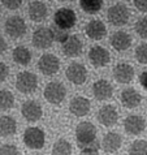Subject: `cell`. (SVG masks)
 Returning <instances> with one entry per match:
<instances>
[{
    "label": "cell",
    "mask_w": 147,
    "mask_h": 155,
    "mask_svg": "<svg viewBox=\"0 0 147 155\" xmlns=\"http://www.w3.org/2000/svg\"><path fill=\"white\" fill-rule=\"evenodd\" d=\"M107 18L115 26H124L130 20V11L124 4H115L108 9Z\"/></svg>",
    "instance_id": "obj_1"
},
{
    "label": "cell",
    "mask_w": 147,
    "mask_h": 155,
    "mask_svg": "<svg viewBox=\"0 0 147 155\" xmlns=\"http://www.w3.org/2000/svg\"><path fill=\"white\" fill-rule=\"evenodd\" d=\"M4 31L12 39H18L24 37L26 33V24L22 17L20 16H9L4 22Z\"/></svg>",
    "instance_id": "obj_2"
},
{
    "label": "cell",
    "mask_w": 147,
    "mask_h": 155,
    "mask_svg": "<svg viewBox=\"0 0 147 155\" xmlns=\"http://www.w3.org/2000/svg\"><path fill=\"white\" fill-rule=\"evenodd\" d=\"M46 101L51 103V104H60L67 95V89L61 82L59 81H52V82L47 84L43 91Z\"/></svg>",
    "instance_id": "obj_3"
},
{
    "label": "cell",
    "mask_w": 147,
    "mask_h": 155,
    "mask_svg": "<svg viewBox=\"0 0 147 155\" xmlns=\"http://www.w3.org/2000/svg\"><path fill=\"white\" fill-rule=\"evenodd\" d=\"M16 87L22 94H31L38 87V78L31 72H20L16 77Z\"/></svg>",
    "instance_id": "obj_4"
},
{
    "label": "cell",
    "mask_w": 147,
    "mask_h": 155,
    "mask_svg": "<svg viewBox=\"0 0 147 155\" xmlns=\"http://www.w3.org/2000/svg\"><path fill=\"white\" fill-rule=\"evenodd\" d=\"M76 138L81 146H87L93 143L96 138V128L90 121H82L76 128Z\"/></svg>",
    "instance_id": "obj_5"
},
{
    "label": "cell",
    "mask_w": 147,
    "mask_h": 155,
    "mask_svg": "<svg viewBox=\"0 0 147 155\" xmlns=\"http://www.w3.org/2000/svg\"><path fill=\"white\" fill-rule=\"evenodd\" d=\"M54 22L56 26L61 28L64 30L72 29L77 24V15L70 8H59L54 15Z\"/></svg>",
    "instance_id": "obj_6"
},
{
    "label": "cell",
    "mask_w": 147,
    "mask_h": 155,
    "mask_svg": "<svg viewBox=\"0 0 147 155\" xmlns=\"http://www.w3.org/2000/svg\"><path fill=\"white\" fill-rule=\"evenodd\" d=\"M24 143L28 146L29 149H42L46 143V134L41 128L31 127L28 128L24 133Z\"/></svg>",
    "instance_id": "obj_7"
},
{
    "label": "cell",
    "mask_w": 147,
    "mask_h": 155,
    "mask_svg": "<svg viewBox=\"0 0 147 155\" xmlns=\"http://www.w3.org/2000/svg\"><path fill=\"white\" fill-rule=\"evenodd\" d=\"M38 69L44 76H54L60 69V60L54 54L42 55L38 60Z\"/></svg>",
    "instance_id": "obj_8"
},
{
    "label": "cell",
    "mask_w": 147,
    "mask_h": 155,
    "mask_svg": "<svg viewBox=\"0 0 147 155\" xmlns=\"http://www.w3.org/2000/svg\"><path fill=\"white\" fill-rule=\"evenodd\" d=\"M21 114H22L26 121L35 123L42 117L43 110H42V106L37 101L29 99V101L24 102L22 106H21Z\"/></svg>",
    "instance_id": "obj_9"
},
{
    "label": "cell",
    "mask_w": 147,
    "mask_h": 155,
    "mask_svg": "<svg viewBox=\"0 0 147 155\" xmlns=\"http://www.w3.org/2000/svg\"><path fill=\"white\" fill-rule=\"evenodd\" d=\"M33 46L35 48L39 50H47L52 46L54 43V38L51 34L50 28H39L33 33V38H31Z\"/></svg>",
    "instance_id": "obj_10"
},
{
    "label": "cell",
    "mask_w": 147,
    "mask_h": 155,
    "mask_svg": "<svg viewBox=\"0 0 147 155\" xmlns=\"http://www.w3.org/2000/svg\"><path fill=\"white\" fill-rule=\"evenodd\" d=\"M67 78L74 85H82L87 80V69L81 63H72L67 68Z\"/></svg>",
    "instance_id": "obj_11"
},
{
    "label": "cell",
    "mask_w": 147,
    "mask_h": 155,
    "mask_svg": "<svg viewBox=\"0 0 147 155\" xmlns=\"http://www.w3.org/2000/svg\"><path fill=\"white\" fill-rule=\"evenodd\" d=\"M89 60L94 67L102 68V67H106L111 61V55L104 47L93 46L89 51Z\"/></svg>",
    "instance_id": "obj_12"
},
{
    "label": "cell",
    "mask_w": 147,
    "mask_h": 155,
    "mask_svg": "<svg viewBox=\"0 0 147 155\" xmlns=\"http://www.w3.org/2000/svg\"><path fill=\"white\" fill-rule=\"evenodd\" d=\"M146 120L141 115H129L124 121V129L128 134L138 136L145 130Z\"/></svg>",
    "instance_id": "obj_13"
},
{
    "label": "cell",
    "mask_w": 147,
    "mask_h": 155,
    "mask_svg": "<svg viewBox=\"0 0 147 155\" xmlns=\"http://www.w3.org/2000/svg\"><path fill=\"white\" fill-rule=\"evenodd\" d=\"M119 120V112L112 104H106L98 111V121L104 127H113Z\"/></svg>",
    "instance_id": "obj_14"
},
{
    "label": "cell",
    "mask_w": 147,
    "mask_h": 155,
    "mask_svg": "<svg viewBox=\"0 0 147 155\" xmlns=\"http://www.w3.org/2000/svg\"><path fill=\"white\" fill-rule=\"evenodd\" d=\"M90 107H91V103L87 98L85 97H74L69 103V111L70 114H73L77 117H82V116L87 115L90 112Z\"/></svg>",
    "instance_id": "obj_15"
},
{
    "label": "cell",
    "mask_w": 147,
    "mask_h": 155,
    "mask_svg": "<svg viewBox=\"0 0 147 155\" xmlns=\"http://www.w3.org/2000/svg\"><path fill=\"white\" fill-rule=\"evenodd\" d=\"M113 78L119 84H129L134 78V68L129 63H119L113 68Z\"/></svg>",
    "instance_id": "obj_16"
},
{
    "label": "cell",
    "mask_w": 147,
    "mask_h": 155,
    "mask_svg": "<svg viewBox=\"0 0 147 155\" xmlns=\"http://www.w3.org/2000/svg\"><path fill=\"white\" fill-rule=\"evenodd\" d=\"M82 48H83V45H82V41L80 38L77 35H69L67 42L63 43L61 51L68 58H77L81 55Z\"/></svg>",
    "instance_id": "obj_17"
},
{
    "label": "cell",
    "mask_w": 147,
    "mask_h": 155,
    "mask_svg": "<svg viewBox=\"0 0 147 155\" xmlns=\"http://www.w3.org/2000/svg\"><path fill=\"white\" fill-rule=\"evenodd\" d=\"M93 94L98 101H106L113 95V86L107 80H98L93 85Z\"/></svg>",
    "instance_id": "obj_18"
},
{
    "label": "cell",
    "mask_w": 147,
    "mask_h": 155,
    "mask_svg": "<svg viewBox=\"0 0 147 155\" xmlns=\"http://www.w3.org/2000/svg\"><path fill=\"white\" fill-rule=\"evenodd\" d=\"M132 42H133L132 35L126 31H122V30L113 33L111 37V46L116 51H125V50L130 48Z\"/></svg>",
    "instance_id": "obj_19"
},
{
    "label": "cell",
    "mask_w": 147,
    "mask_h": 155,
    "mask_svg": "<svg viewBox=\"0 0 147 155\" xmlns=\"http://www.w3.org/2000/svg\"><path fill=\"white\" fill-rule=\"evenodd\" d=\"M85 33L87 34V37L90 39L100 41L107 34V28L100 20H91V21H89L87 25H86Z\"/></svg>",
    "instance_id": "obj_20"
},
{
    "label": "cell",
    "mask_w": 147,
    "mask_h": 155,
    "mask_svg": "<svg viewBox=\"0 0 147 155\" xmlns=\"http://www.w3.org/2000/svg\"><path fill=\"white\" fill-rule=\"evenodd\" d=\"M142 97L141 94L133 87H126L121 91V103L126 108H136L141 104Z\"/></svg>",
    "instance_id": "obj_21"
},
{
    "label": "cell",
    "mask_w": 147,
    "mask_h": 155,
    "mask_svg": "<svg viewBox=\"0 0 147 155\" xmlns=\"http://www.w3.org/2000/svg\"><path fill=\"white\" fill-rule=\"evenodd\" d=\"M28 13L31 21L41 22V21L46 20L47 15H48V9H47V5L43 2H31L29 3Z\"/></svg>",
    "instance_id": "obj_22"
},
{
    "label": "cell",
    "mask_w": 147,
    "mask_h": 155,
    "mask_svg": "<svg viewBox=\"0 0 147 155\" xmlns=\"http://www.w3.org/2000/svg\"><path fill=\"white\" fill-rule=\"evenodd\" d=\"M121 145H122V138H121V136L116 132H109L103 137L102 146L106 153H109V154L116 153L121 147Z\"/></svg>",
    "instance_id": "obj_23"
},
{
    "label": "cell",
    "mask_w": 147,
    "mask_h": 155,
    "mask_svg": "<svg viewBox=\"0 0 147 155\" xmlns=\"http://www.w3.org/2000/svg\"><path fill=\"white\" fill-rule=\"evenodd\" d=\"M12 58H13L15 63L20 64V65H28L31 61V52L29 51L28 47L17 46L12 52Z\"/></svg>",
    "instance_id": "obj_24"
},
{
    "label": "cell",
    "mask_w": 147,
    "mask_h": 155,
    "mask_svg": "<svg viewBox=\"0 0 147 155\" xmlns=\"http://www.w3.org/2000/svg\"><path fill=\"white\" fill-rule=\"evenodd\" d=\"M17 130V123L12 116H2L0 120V132L3 137L13 136Z\"/></svg>",
    "instance_id": "obj_25"
},
{
    "label": "cell",
    "mask_w": 147,
    "mask_h": 155,
    "mask_svg": "<svg viewBox=\"0 0 147 155\" xmlns=\"http://www.w3.org/2000/svg\"><path fill=\"white\" fill-rule=\"evenodd\" d=\"M52 155H72V145L65 138H59L52 146Z\"/></svg>",
    "instance_id": "obj_26"
},
{
    "label": "cell",
    "mask_w": 147,
    "mask_h": 155,
    "mask_svg": "<svg viewBox=\"0 0 147 155\" xmlns=\"http://www.w3.org/2000/svg\"><path fill=\"white\" fill-rule=\"evenodd\" d=\"M103 2L102 0H81L80 2V7L85 13L89 15H95L102 9Z\"/></svg>",
    "instance_id": "obj_27"
},
{
    "label": "cell",
    "mask_w": 147,
    "mask_h": 155,
    "mask_svg": "<svg viewBox=\"0 0 147 155\" xmlns=\"http://www.w3.org/2000/svg\"><path fill=\"white\" fill-rule=\"evenodd\" d=\"M129 155H147V141L136 140L129 147Z\"/></svg>",
    "instance_id": "obj_28"
},
{
    "label": "cell",
    "mask_w": 147,
    "mask_h": 155,
    "mask_svg": "<svg viewBox=\"0 0 147 155\" xmlns=\"http://www.w3.org/2000/svg\"><path fill=\"white\" fill-rule=\"evenodd\" d=\"M0 104L2 110H9L15 104V95L9 90H2L0 93Z\"/></svg>",
    "instance_id": "obj_29"
},
{
    "label": "cell",
    "mask_w": 147,
    "mask_h": 155,
    "mask_svg": "<svg viewBox=\"0 0 147 155\" xmlns=\"http://www.w3.org/2000/svg\"><path fill=\"white\" fill-rule=\"evenodd\" d=\"M50 30H51V34H52V38L54 41L59 42V43H65L67 39L69 38V34L67 33V30H64L61 28L56 26V25H51L50 26Z\"/></svg>",
    "instance_id": "obj_30"
},
{
    "label": "cell",
    "mask_w": 147,
    "mask_h": 155,
    "mask_svg": "<svg viewBox=\"0 0 147 155\" xmlns=\"http://www.w3.org/2000/svg\"><path fill=\"white\" fill-rule=\"evenodd\" d=\"M134 30H136V33L141 38L147 39V17H141V18L136 22Z\"/></svg>",
    "instance_id": "obj_31"
},
{
    "label": "cell",
    "mask_w": 147,
    "mask_h": 155,
    "mask_svg": "<svg viewBox=\"0 0 147 155\" xmlns=\"http://www.w3.org/2000/svg\"><path fill=\"white\" fill-rule=\"evenodd\" d=\"M136 59L141 64H147V43H141L136 48Z\"/></svg>",
    "instance_id": "obj_32"
},
{
    "label": "cell",
    "mask_w": 147,
    "mask_h": 155,
    "mask_svg": "<svg viewBox=\"0 0 147 155\" xmlns=\"http://www.w3.org/2000/svg\"><path fill=\"white\" fill-rule=\"evenodd\" d=\"M0 155H18V150L12 143H4L0 150Z\"/></svg>",
    "instance_id": "obj_33"
},
{
    "label": "cell",
    "mask_w": 147,
    "mask_h": 155,
    "mask_svg": "<svg viewBox=\"0 0 147 155\" xmlns=\"http://www.w3.org/2000/svg\"><path fill=\"white\" fill-rule=\"evenodd\" d=\"M3 5L8 8V9L11 11H15V9H18V8L21 7V4H22V2L21 0H3Z\"/></svg>",
    "instance_id": "obj_34"
},
{
    "label": "cell",
    "mask_w": 147,
    "mask_h": 155,
    "mask_svg": "<svg viewBox=\"0 0 147 155\" xmlns=\"http://www.w3.org/2000/svg\"><path fill=\"white\" fill-rule=\"evenodd\" d=\"M8 74H9V68H8V65L2 61L0 63V80H2V82L7 80Z\"/></svg>",
    "instance_id": "obj_35"
},
{
    "label": "cell",
    "mask_w": 147,
    "mask_h": 155,
    "mask_svg": "<svg viewBox=\"0 0 147 155\" xmlns=\"http://www.w3.org/2000/svg\"><path fill=\"white\" fill-rule=\"evenodd\" d=\"M134 7L141 12H147V0H134Z\"/></svg>",
    "instance_id": "obj_36"
},
{
    "label": "cell",
    "mask_w": 147,
    "mask_h": 155,
    "mask_svg": "<svg viewBox=\"0 0 147 155\" xmlns=\"http://www.w3.org/2000/svg\"><path fill=\"white\" fill-rule=\"evenodd\" d=\"M80 155H99V151L94 147H86L80 153Z\"/></svg>",
    "instance_id": "obj_37"
},
{
    "label": "cell",
    "mask_w": 147,
    "mask_h": 155,
    "mask_svg": "<svg viewBox=\"0 0 147 155\" xmlns=\"http://www.w3.org/2000/svg\"><path fill=\"white\" fill-rule=\"evenodd\" d=\"M139 82L142 85V87H143L146 91H147V71H143L141 73L139 76Z\"/></svg>",
    "instance_id": "obj_38"
},
{
    "label": "cell",
    "mask_w": 147,
    "mask_h": 155,
    "mask_svg": "<svg viewBox=\"0 0 147 155\" xmlns=\"http://www.w3.org/2000/svg\"><path fill=\"white\" fill-rule=\"evenodd\" d=\"M0 50H2V52H5V50H7V42L4 38L0 39Z\"/></svg>",
    "instance_id": "obj_39"
},
{
    "label": "cell",
    "mask_w": 147,
    "mask_h": 155,
    "mask_svg": "<svg viewBox=\"0 0 147 155\" xmlns=\"http://www.w3.org/2000/svg\"><path fill=\"white\" fill-rule=\"evenodd\" d=\"M34 155H42V154H34Z\"/></svg>",
    "instance_id": "obj_40"
}]
</instances>
